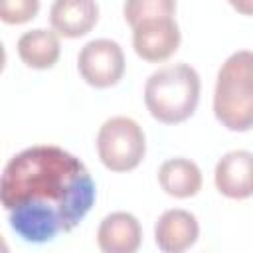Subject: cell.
<instances>
[{
	"mask_svg": "<svg viewBox=\"0 0 253 253\" xmlns=\"http://www.w3.org/2000/svg\"><path fill=\"white\" fill-rule=\"evenodd\" d=\"M0 200L10 227L28 243H47L79 225L95 202V182L71 152L38 144L8 160Z\"/></svg>",
	"mask_w": 253,
	"mask_h": 253,
	"instance_id": "cell-1",
	"label": "cell"
},
{
	"mask_svg": "<svg viewBox=\"0 0 253 253\" xmlns=\"http://www.w3.org/2000/svg\"><path fill=\"white\" fill-rule=\"evenodd\" d=\"M213 115L229 130L253 128V51L231 53L217 71Z\"/></svg>",
	"mask_w": 253,
	"mask_h": 253,
	"instance_id": "cell-2",
	"label": "cell"
},
{
	"mask_svg": "<svg viewBox=\"0 0 253 253\" xmlns=\"http://www.w3.org/2000/svg\"><path fill=\"white\" fill-rule=\"evenodd\" d=\"M200 75L188 63H174L154 71L144 85L148 113L166 125L190 119L200 101Z\"/></svg>",
	"mask_w": 253,
	"mask_h": 253,
	"instance_id": "cell-3",
	"label": "cell"
},
{
	"mask_svg": "<svg viewBox=\"0 0 253 253\" xmlns=\"http://www.w3.org/2000/svg\"><path fill=\"white\" fill-rule=\"evenodd\" d=\"M97 152L105 168L113 172H128L144 158V130L128 117H111L97 132Z\"/></svg>",
	"mask_w": 253,
	"mask_h": 253,
	"instance_id": "cell-4",
	"label": "cell"
},
{
	"mask_svg": "<svg viewBox=\"0 0 253 253\" xmlns=\"http://www.w3.org/2000/svg\"><path fill=\"white\" fill-rule=\"evenodd\" d=\"M77 67L85 83L97 89L113 87L125 73V53L113 40H91L77 57Z\"/></svg>",
	"mask_w": 253,
	"mask_h": 253,
	"instance_id": "cell-5",
	"label": "cell"
},
{
	"mask_svg": "<svg viewBox=\"0 0 253 253\" xmlns=\"http://www.w3.org/2000/svg\"><path fill=\"white\" fill-rule=\"evenodd\" d=\"M180 40V28L172 16L144 20L132 28V47L138 57L150 63H160L172 57Z\"/></svg>",
	"mask_w": 253,
	"mask_h": 253,
	"instance_id": "cell-6",
	"label": "cell"
},
{
	"mask_svg": "<svg viewBox=\"0 0 253 253\" xmlns=\"http://www.w3.org/2000/svg\"><path fill=\"white\" fill-rule=\"evenodd\" d=\"M215 188L231 200H245L253 196V152L231 150L215 164Z\"/></svg>",
	"mask_w": 253,
	"mask_h": 253,
	"instance_id": "cell-7",
	"label": "cell"
},
{
	"mask_svg": "<svg viewBox=\"0 0 253 253\" xmlns=\"http://www.w3.org/2000/svg\"><path fill=\"white\" fill-rule=\"evenodd\" d=\"M200 235V223L188 210H166L154 225V241L164 253H182L190 249Z\"/></svg>",
	"mask_w": 253,
	"mask_h": 253,
	"instance_id": "cell-8",
	"label": "cell"
},
{
	"mask_svg": "<svg viewBox=\"0 0 253 253\" xmlns=\"http://www.w3.org/2000/svg\"><path fill=\"white\" fill-rule=\"evenodd\" d=\"M142 241V227L128 211H113L97 229V245L103 253H134Z\"/></svg>",
	"mask_w": 253,
	"mask_h": 253,
	"instance_id": "cell-9",
	"label": "cell"
},
{
	"mask_svg": "<svg viewBox=\"0 0 253 253\" xmlns=\"http://www.w3.org/2000/svg\"><path fill=\"white\" fill-rule=\"evenodd\" d=\"M99 20L95 0H53L49 24L63 38H81L89 34Z\"/></svg>",
	"mask_w": 253,
	"mask_h": 253,
	"instance_id": "cell-10",
	"label": "cell"
},
{
	"mask_svg": "<svg viewBox=\"0 0 253 253\" xmlns=\"http://www.w3.org/2000/svg\"><path fill=\"white\" fill-rule=\"evenodd\" d=\"M59 34L55 30H30L18 40V55L32 69H49L59 59Z\"/></svg>",
	"mask_w": 253,
	"mask_h": 253,
	"instance_id": "cell-11",
	"label": "cell"
},
{
	"mask_svg": "<svg viewBox=\"0 0 253 253\" xmlns=\"http://www.w3.org/2000/svg\"><path fill=\"white\" fill-rule=\"evenodd\" d=\"M158 184L172 198H192L202 190V170L188 158H170L158 170Z\"/></svg>",
	"mask_w": 253,
	"mask_h": 253,
	"instance_id": "cell-12",
	"label": "cell"
},
{
	"mask_svg": "<svg viewBox=\"0 0 253 253\" xmlns=\"http://www.w3.org/2000/svg\"><path fill=\"white\" fill-rule=\"evenodd\" d=\"M176 0H125L123 14L130 28L152 18H174Z\"/></svg>",
	"mask_w": 253,
	"mask_h": 253,
	"instance_id": "cell-13",
	"label": "cell"
},
{
	"mask_svg": "<svg viewBox=\"0 0 253 253\" xmlns=\"http://www.w3.org/2000/svg\"><path fill=\"white\" fill-rule=\"evenodd\" d=\"M40 12V0H0V18L4 24H26Z\"/></svg>",
	"mask_w": 253,
	"mask_h": 253,
	"instance_id": "cell-14",
	"label": "cell"
},
{
	"mask_svg": "<svg viewBox=\"0 0 253 253\" xmlns=\"http://www.w3.org/2000/svg\"><path fill=\"white\" fill-rule=\"evenodd\" d=\"M227 2L235 12L243 16H253V0H227Z\"/></svg>",
	"mask_w": 253,
	"mask_h": 253,
	"instance_id": "cell-15",
	"label": "cell"
}]
</instances>
